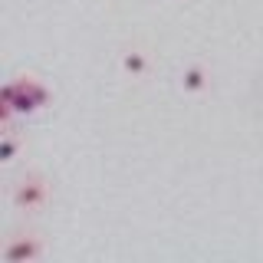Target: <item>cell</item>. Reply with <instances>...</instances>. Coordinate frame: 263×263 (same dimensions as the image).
<instances>
[{
	"label": "cell",
	"instance_id": "1",
	"mask_svg": "<svg viewBox=\"0 0 263 263\" xmlns=\"http://www.w3.org/2000/svg\"><path fill=\"white\" fill-rule=\"evenodd\" d=\"M0 102L13 105L16 115H33V112H40L49 102V89L40 79H33V76H20V79H13V82L4 86Z\"/></svg>",
	"mask_w": 263,
	"mask_h": 263
},
{
	"label": "cell",
	"instance_id": "2",
	"mask_svg": "<svg viewBox=\"0 0 263 263\" xmlns=\"http://www.w3.org/2000/svg\"><path fill=\"white\" fill-rule=\"evenodd\" d=\"M49 201V187H46V178L40 171H30V175L20 178V184L13 187V208L20 214H36L43 211Z\"/></svg>",
	"mask_w": 263,
	"mask_h": 263
},
{
	"label": "cell",
	"instance_id": "3",
	"mask_svg": "<svg viewBox=\"0 0 263 263\" xmlns=\"http://www.w3.org/2000/svg\"><path fill=\"white\" fill-rule=\"evenodd\" d=\"M40 257H43V243L33 234H16V237H10V243L4 247L7 263H30V260H40Z\"/></svg>",
	"mask_w": 263,
	"mask_h": 263
},
{
	"label": "cell",
	"instance_id": "4",
	"mask_svg": "<svg viewBox=\"0 0 263 263\" xmlns=\"http://www.w3.org/2000/svg\"><path fill=\"white\" fill-rule=\"evenodd\" d=\"M181 86H184V92H204V89L211 86V72L204 69L201 63H194L181 72Z\"/></svg>",
	"mask_w": 263,
	"mask_h": 263
},
{
	"label": "cell",
	"instance_id": "5",
	"mask_svg": "<svg viewBox=\"0 0 263 263\" xmlns=\"http://www.w3.org/2000/svg\"><path fill=\"white\" fill-rule=\"evenodd\" d=\"M122 69H125L132 79H142V76H148L152 63H148V56L142 49H125V53H122Z\"/></svg>",
	"mask_w": 263,
	"mask_h": 263
},
{
	"label": "cell",
	"instance_id": "6",
	"mask_svg": "<svg viewBox=\"0 0 263 263\" xmlns=\"http://www.w3.org/2000/svg\"><path fill=\"white\" fill-rule=\"evenodd\" d=\"M20 145H23V142L13 135V128H7V132H4V138H0V161L10 164V161L16 158V152H20Z\"/></svg>",
	"mask_w": 263,
	"mask_h": 263
}]
</instances>
